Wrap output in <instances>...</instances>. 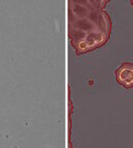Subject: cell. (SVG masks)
Listing matches in <instances>:
<instances>
[{
  "instance_id": "7a4b0ae2",
  "label": "cell",
  "mask_w": 133,
  "mask_h": 148,
  "mask_svg": "<svg viewBox=\"0 0 133 148\" xmlns=\"http://www.w3.org/2000/svg\"><path fill=\"white\" fill-rule=\"evenodd\" d=\"M76 27L79 28V30H82V32H90L93 29L92 23L88 20H85V19H80V20L76 21Z\"/></svg>"
},
{
  "instance_id": "6da1fadb",
  "label": "cell",
  "mask_w": 133,
  "mask_h": 148,
  "mask_svg": "<svg viewBox=\"0 0 133 148\" xmlns=\"http://www.w3.org/2000/svg\"><path fill=\"white\" fill-rule=\"evenodd\" d=\"M119 78L125 86L133 85V66H125L120 71Z\"/></svg>"
},
{
  "instance_id": "277c9868",
  "label": "cell",
  "mask_w": 133,
  "mask_h": 148,
  "mask_svg": "<svg viewBox=\"0 0 133 148\" xmlns=\"http://www.w3.org/2000/svg\"><path fill=\"white\" fill-rule=\"evenodd\" d=\"M72 37L74 38L75 40L81 41L86 37V34H85L84 32H82V30H79V29H78V30H74V32H73Z\"/></svg>"
},
{
  "instance_id": "3957f363",
  "label": "cell",
  "mask_w": 133,
  "mask_h": 148,
  "mask_svg": "<svg viewBox=\"0 0 133 148\" xmlns=\"http://www.w3.org/2000/svg\"><path fill=\"white\" fill-rule=\"evenodd\" d=\"M74 13L75 15L77 17H80V18H83L88 15V11H86V8H83L81 5H75L74 8Z\"/></svg>"
},
{
  "instance_id": "5b68a950",
  "label": "cell",
  "mask_w": 133,
  "mask_h": 148,
  "mask_svg": "<svg viewBox=\"0 0 133 148\" xmlns=\"http://www.w3.org/2000/svg\"><path fill=\"white\" fill-rule=\"evenodd\" d=\"M88 18H90V20H92V21L97 22V20H98V15H97L96 13H92Z\"/></svg>"
}]
</instances>
